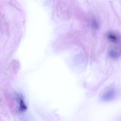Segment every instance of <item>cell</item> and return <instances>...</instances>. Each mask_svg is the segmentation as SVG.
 <instances>
[{
	"instance_id": "obj_2",
	"label": "cell",
	"mask_w": 121,
	"mask_h": 121,
	"mask_svg": "<svg viewBox=\"0 0 121 121\" xmlns=\"http://www.w3.org/2000/svg\"><path fill=\"white\" fill-rule=\"evenodd\" d=\"M107 37L110 41L113 43H117L119 40L118 36L116 34L112 32L108 33L107 35Z\"/></svg>"
},
{
	"instance_id": "obj_1",
	"label": "cell",
	"mask_w": 121,
	"mask_h": 121,
	"mask_svg": "<svg viewBox=\"0 0 121 121\" xmlns=\"http://www.w3.org/2000/svg\"><path fill=\"white\" fill-rule=\"evenodd\" d=\"M116 94L115 88H111L107 90L103 95L102 98L105 100L110 99L113 98Z\"/></svg>"
},
{
	"instance_id": "obj_4",
	"label": "cell",
	"mask_w": 121,
	"mask_h": 121,
	"mask_svg": "<svg viewBox=\"0 0 121 121\" xmlns=\"http://www.w3.org/2000/svg\"><path fill=\"white\" fill-rule=\"evenodd\" d=\"M93 25L94 26L95 28H97L98 26V25L96 22L94 20L93 22Z\"/></svg>"
},
{
	"instance_id": "obj_3",
	"label": "cell",
	"mask_w": 121,
	"mask_h": 121,
	"mask_svg": "<svg viewBox=\"0 0 121 121\" xmlns=\"http://www.w3.org/2000/svg\"><path fill=\"white\" fill-rule=\"evenodd\" d=\"M20 108L22 109H25L26 108V107L25 105L23 100L21 99L20 101Z\"/></svg>"
}]
</instances>
